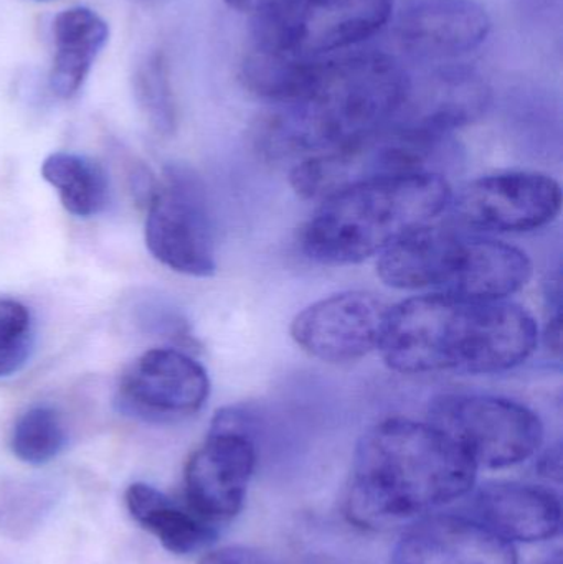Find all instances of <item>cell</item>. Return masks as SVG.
Returning a JSON list of instances; mask_svg holds the SVG:
<instances>
[{"mask_svg":"<svg viewBox=\"0 0 563 564\" xmlns=\"http://www.w3.org/2000/svg\"><path fill=\"white\" fill-rule=\"evenodd\" d=\"M538 344L521 305L435 292L389 307L377 350L402 375H491L524 364Z\"/></svg>","mask_w":563,"mask_h":564,"instance_id":"obj_1","label":"cell"},{"mask_svg":"<svg viewBox=\"0 0 563 564\" xmlns=\"http://www.w3.org/2000/svg\"><path fill=\"white\" fill-rule=\"evenodd\" d=\"M478 470L462 447L429 421L389 417L357 443L344 510L359 529L407 527L468 497Z\"/></svg>","mask_w":563,"mask_h":564,"instance_id":"obj_2","label":"cell"},{"mask_svg":"<svg viewBox=\"0 0 563 564\" xmlns=\"http://www.w3.org/2000/svg\"><path fill=\"white\" fill-rule=\"evenodd\" d=\"M407 85L399 63L379 53L317 62L306 88L261 119L258 151L306 159L360 141L392 122Z\"/></svg>","mask_w":563,"mask_h":564,"instance_id":"obj_3","label":"cell"},{"mask_svg":"<svg viewBox=\"0 0 563 564\" xmlns=\"http://www.w3.org/2000/svg\"><path fill=\"white\" fill-rule=\"evenodd\" d=\"M453 191L436 172L399 175L346 188L321 202L301 230L316 263H362L448 210Z\"/></svg>","mask_w":563,"mask_h":564,"instance_id":"obj_4","label":"cell"},{"mask_svg":"<svg viewBox=\"0 0 563 564\" xmlns=\"http://www.w3.org/2000/svg\"><path fill=\"white\" fill-rule=\"evenodd\" d=\"M450 138L389 124L353 144L303 159L291 172V187L301 198L323 202L367 182L432 172Z\"/></svg>","mask_w":563,"mask_h":564,"instance_id":"obj_5","label":"cell"},{"mask_svg":"<svg viewBox=\"0 0 563 564\" xmlns=\"http://www.w3.org/2000/svg\"><path fill=\"white\" fill-rule=\"evenodd\" d=\"M429 423L458 444L478 469L518 466L544 443V424L535 411L491 394H440L430 403Z\"/></svg>","mask_w":563,"mask_h":564,"instance_id":"obj_6","label":"cell"},{"mask_svg":"<svg viewBox=\"0 0 563 564\" xmlns=\"http://www.w3.org/2000/svg\"><path fill=\"white\" fill-rule=\"evenodd\" d=\"M392 0H283L258 13L257 48L313 62L376 35Z\"/></svg>","mask_w":563,"mask_h":564,"instance_id":"obj_7","label":"cell"},{"mask_svg":"<svg viewBox=\"0 0 563 564\" xmlns=\"http://www.w3.org/2000/svg\"><path fill=\"white\" fill-rule=\"evenodd\" d=\"M257 459L250 411H218L207 440L185 464V503L214 525L230 522L243 509Z\"/></svg>","mask_w":563,"mask_h":564,"instance_id":"obj_8","label":"cell"},{"mask_svg":"<svg viewBox=\"0 0 563 564\" xmlns=\"http://www.w3.org/2000/svg\"><path fill=\"white\" fill-rule=\"evenodd\" d=\"M145 245L172 271L210 278L217 271L204 187L194 172L171 167L149 204Z\"/></svg>","mask_w":563,"mask_h":564,"instance_id":"obj_9","label":"cell"},{"mask_svg":"<svg viewBox=\"0 0 563 564\" xmlns=\"http://www.w3.org/2000/svg\"><path fill=\"white\" fill-rule=\"evenodd\" d=\"M448 208L453 224L475 234H528L559 217L562 187L541 172H501L466 184Z\"/></svg>","mask_w":563,"mask_h":564,"instance_id":"obj_10","label":"cell"},{"mask_svg":"<svg viewBox=\"0 0 563 564\" xmlns=\"http://www.w3.org/2000/svg\"><path fill=\"white\" fill-rule=\"evenodd\" d=\"M208 394L210 380L195 358L175 348H154L122 377L116 404L126 416L171 424L197 414Z\"/></svg>","mask_w":563,"mask_h":564,"instance_id":"obj_11","label":"cell"},{"mask_svg":"<svg viewBox=\"0 0 563 564\" xmlns=\"http://www.w3.org/2000/svg\"><path fill=\"white\" fill-rule=\"evenodd\" d=\"M389 305L366 291H346L307 305L291 322L301 350L324 364L360 360L377 350Z\"/></svg>","mask_w":563,"mask_h":564,"instance_id":"obj_12","label":"cell"},{"mask_svg":"<svg viewBox=\"0 0 563 564\" xmlns=\"http://www.w3.org/2000/svg\"><path fill=\"white\" fill-rule=\"evenodd\" d=\"M396 564H518L515 543L469 516L430 513L403 529Z\"/></svg>","mask_w":563,"mask_h":564,"instance_id":"obj_13","label":"cell"},{"mask_svg":"<svg viewBox=\"0 0 563 564\" xmlns=\"http://www.w3.org/2000/svg\"><path fill=\"white\" fill-rule=\"evenodd\" d=\"M489 101V86L475 69L446 66L419 82L409 78L399 111L390 124L452 135L456 129L481 118Z\"/></svg>","mask_w":563,"mask_h":564,"instance_id":"obj_14","label":"cell"},{"mask_svg":"<svg viewBox=\"0 0 563 564\" xmlns=\"http://www.w3.org/2000/svg\"><path fill=\"white\" fill-rule=\"evenodd\" d=\"M472 494L469 517L508 542H548L561 533V497L549 487L489 482Z\"/></svg>","mask_w":563,"mask_h":564,"instance_id":"obj_15","label":"cell"},{"mask_svg":"<svg viewBox=\"0 0 563 564\" xmlns=\"http://www.w3.org/2000/svg\"><path fill=\"white\" fill-rule=\"evenodd\" d=\"M458 241L442 292L483 301H508L531 281L534 267L521 248L465 228Z\"/></svg>","mask_w":563,"mask_h":564,"instance_id":"obj_16","label":"cell"},{"mask_svg":"<svg viewBox=\"0 0 563 564\" xmlns=\"http://www.w3.org/2000/svg\"><path fill=\"white\" fill-rule=\"evenodd\" d=\"M491 32L488 12L475 0H423L400 20L402 45L423 58L446 59L478 48Z\"/></svg>","mask_w":563,"mask_h":564,"instance_id":"obj_17","label":"cell"},{"mask_svg":"<svg viewBox=\"0 0 563 564\" xmlns=\"http://www.w3.org/2000/svg\"><path fill=\"white\" fill-rule=\"evenodd\" d=\"M53 56L50 88L58 98L72 99L85 85L96 58L109 39V26L88 7L63 10L53 20Z\"/></svg>","mask_w":563,"mask_h":564,"instance_id":"obj_18","label":"cell"},{"mask_svg":"<svg viewBox=\"0 0 563 564\" xmlns=\"http://www.w3.org/2000/svg\"><path fill=\"white\" fill-rule=\"evenodd\" d=\"M124 500L132 519L174 555L202 552L218 539L217 525L148 484L129 486Z\"/></svg>","mask_w":563,"mask_h":564,"instance_id":"obj_19","label":"cell"},{"mask_svg":"<svg viewBox=\"0 0 563 564\" xmlns=\"http://www.w3.org/2000/svg\"><path fill=\"white\" fill-rule=\"evenodd\" d=\"M42 175L58 192L66 212L75 217H95L108 205L109 182L106 172L85 155L55 152L43 161Z\"/></svg>","mask_w":563,"mask_h":564,"instance_id":"obj_20","label":"cell"},{"mask_svg":"<svg viewBox=\"0 0 563 564\" xmlns=\"http://www.w3.org/2000/svg\"><path fill=\"white\" fill-rule=\"evenodd\" d=\"M66 444L65 427L58 413L48 406H33L13 424L10 449L30 466H42L55 459Z\"/></svg>","mask_w":563,"mask_h":564,"instance_id":"obj_21","label":"cell"},{"mask_svg":"<svg viewBox=\"0 0 563 564\" xmlns=\"http://www.w3.org/2000/svg\"><path fill=\"white\" fill-rule=\"evenodd\" d=\"M134 95L155 132L169 135L175 131L177 115L164 55L152 53L139 63L134 72Z\"/></svg>","mask_w":563,"mask_h":564,"instance_id":"obj_22","label":"cell"},{"mask_svg":"<svg viewBox=\"0 0 563 564\" xmlns=\"http://www.w3.org/2000/svg\"><path fill=\"white\" fill-rule=\"evenodd\" d=\"M33 347L29 308L12 299L0 301V378L22 370Z\"/></svg>","mask_w":563,"mask_h":564,"instance_id":"obj_23","label":"cell"},{"mask_svg":"<svg viewBox=\"0 0 563 564\" xmlns=\"http://www.w3.org/2000/svg\"><path fill=\"white\" fill-rule=\"evenodd\" d=\"M198 564H271L263 553L248 546H224L207 553Z\"/></svg>","mask_w":563,"mask_h":564,"instance_id":"obj_24","label":"cell"},{"mask_svg":"<svg viewBox=\"0 0 563 564\" xmlns=\"http://www.w3.org/2000/svg\"><path fill=\"white\" fill-rule=\"evenodd\" d=\"M539 476L544 479L552 480V482H561L562 479V446L549 447L545 453L539 456L538 464H535Z\"/></svg>","mask_w":563,"mask_h":564,"instance_id":"obj_25","label":"cell"},{"mask_svg":"<svg viewBox=\"0 0 563 564\" xmlns=\"http://www.w3.org/2000/svg\"><path fill=\"white\" fill-rule=\"evenodd\" d=\"M225 2L234 9L243 10V12L260 13L270 9V7L277 6V3L283 2V0H225Z\"/></svg>","mask_w":563,"mask_h":564,"instance_id":"obj_26","label":"cell"},{"mask_svg":"<svg viewBox=\"0 0 563 564\" xmlns=\"http://www.w3.org/2000/svg\"><path fill=\"white\" fill-rule=\"evenodd\" d=\"M551 564H561V563H551Z\"/></svg>","mask_w":563,"mask_h":564,"instance_id":"obj_27","label":"cell"}]
</instances>
